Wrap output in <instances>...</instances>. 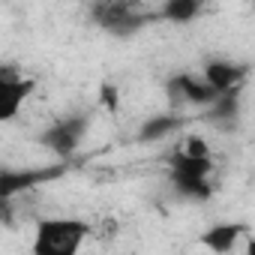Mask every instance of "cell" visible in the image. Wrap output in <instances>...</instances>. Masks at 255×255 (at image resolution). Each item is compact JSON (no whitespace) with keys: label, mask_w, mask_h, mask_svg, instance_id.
<instances>
[{"label":"cell","mask_w":255,"mask_h":255,"mask_svg":"<svg viewBox=\"0 0 255 255\" xmlns=\"http://www.w3.org/2000/svg\"><path fill=\"white\" fill-rule=\"evenodd\" d=\"M90 225L81 219H45L36 228L33 255H78Z\"/></svg>","instance_id":"1"},{"label":"cell","mask_w":255,"mask_h":255,"mask_svg":"<svg viewBox=\"0 0 255 255\" xmlns=\"http://www.w3.org/2000/svg\"><path fill=\"white\" fill-rule=\"evenodd\" d=\"M84 126H87V120H84V117H66V120L54 123L51 129L42 135V144H45L48 150L60 153V156H72V150H75V147H78V141H81Z\"/></svg>","instance_id":"2"},{"label":"cell","mask_w":255,"mask_h":255,"mask_svg":"<svg viewBox=\"0 0 255 255\" xmlns=\"http://www.w3.org/2000/svg\"><path fill=\"white\" fill-rule=\"evenodd\" d=\"M171 93H174V99H189L195 105H207V102H216L222 96L216 87H210L207 81H195L192 75H177L171 81Z\"/></svg>","instance_id":"3"},{"label":"cell","mask_w":255,"mask_h":255,"mask_svg":"<svg viewBox=\"0 0 255 255\" xmlns=\"http://www.w3.org/2000/svg\"><path fill=\"white\" fill-rule=\"evenodd\" d=\"M33 87H36L33 78H21L15 84H0V120H12L18 108L24 105V99L33 93Z\"/></svg>","instance_id":"4"},{"label":"cell","mask_w":255,"mask_h":255,"mask_svg":"<svg viewBox=\"0 0 255 255\" xmlns=\"http://www.w3.org/2000/svg\"><path fill=\"white\" fill-rule=\"evenodd\" d=\"M63 168H45V171H24V174H15V171H3V177H0V195H3V201H9L18 189H30V186H36V183H42V180H51V177H57Z\"/></svg>","instance_id":"5"},{"label":"cell","mask_w":255,"mask_h":255,"mask_svg":"<svg viewBox=\"0 0 255 255\" xmlns=\"http://www.w3.org/2000/svg\"><path fill=\"white\" fill-rule=\"evenodd\" d=\"M243 66H231V63H207L204 66V81L210 87H216L219 93H228V90H237V84L243 81Z\"/></svg>","instance_id":"6"},{"label":"cell","mask_w":255,"mask_h":255,"mask_svg":"<svg viewBox=\"0 0 255 255\" xmlns=\"http://www.w3.org/2000/svg\"><path fill=\"white\" fill-rule=\"evenodd\" d=\"M246 234V225H237V222H228V225H213L210 231H204L201 234V243L210 249V252H216V255H222V252H228L240 237Z\"/></svg>","instance_id":"7"},{"label":"cell","mask_w":255,"mask_h":255,"mask_svg":"<svg viewBox=\"0 0 255 255\" xmlns=\"http://www.w3.org/2000/svg\"><path fill=\"white\" fill-rule=\"evenodd\" d=\"M210 159H192L186 153H174L171 156V171L177 174H189V177H207L210 174Z\"/></svg>","instance_id":"8"},{"label":"cell","mask_w":255,"mask_h":255,"mask_svg":"<svg viewBox=\"0 0 255 255\" xmlns=\"http://www.w3.org/2000/svg\"><path fill=\"white\" fill-rule=\"evenodd\" d=\"M171 177H174V183H177L186 195L210 198V183H207V177H189V174H177V171H171Z\"/></svg>","instance_id":"9"},{"label":"cell","mask_w":255,"mask_h":255,"mask_svg":"<svg viewBox=\"0 0 255 255\" xmlns=\"http://www.w3.org/2000/svg\"><path fill=\"white\" fill-rule=\"evenodd\" d=\"M162 15L171 18V21H189V18L198 15V3L195 0H171V3H165Z\"/></svg>","instance_id":"10"},{"label":"cell","mask_w":255,"mask_h":255,"mask_svg":"<svg viewBox=\"0 0 255 255\" xmlns=\"http://www.w3.org/2000/svg\"><path fill=\"white\" fill-rule=\"evenodd\" d=\"M180 120H174V117H156V120H150V123H144V129H141V138L144 141H153V138H162V135H168L174 126H177Z\"/></svg>","instance_id":"11"},{"label":"cell","mask_w":255,"mask_h":255,"mask_svg":"<svg viewBox=\"0 0 255 255\" xmlns=\"http://www.w3.org/2000/svg\"><path fill=\"white\" fill-rule=\"evenodd\" d=\"M234 111H237V90H228V93H222L216 102H213V117L216 120H228V117H234Z\"/></svg>","instance_id":"12"},{"label":"cell","mask_w":255,"mask_h":255,"mask_svg":"<svg viewBox=\"0 0 255 255\" xmlns=\"http://www.w3.org/2000/svg\"><path fill=\"white\" fill-rule=\"evenodd\" d=\"M180 153H186V156H192V159H210L207 141L198 138V135H189V138L183 141V150H180Z\"/></svg>","instance_id":"13"},{"label":"cell","mask_w":255,"mask_h":255,"mask_svg":"<svg viewBox=\"0 0 255 255\" xmlns=\"http://www.w3.org/2000/svg\"><path fill=\"white\" fill-rule=\"evenodd\" d=\"M102 105L108 111H117V87L114 84H102Z\"/></svg>","instance_id":"14"},{"label":"cell","mask_w":255,"mask_h":255,"mask_svg":"<svg viewBox=\"0 0 255 255\" xmlns=\"http://www.w3.org/2000/svg\"><path fill=\"white\" fill-rule=\"evenodd\" d=\"M246 255H255V237L246 240Z\"/></svg>","instance_id":"15"}]
</instances>
